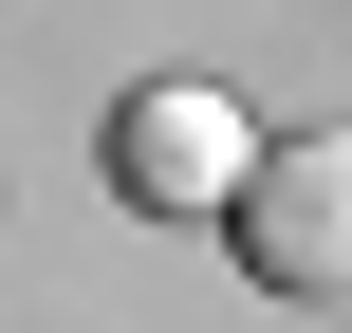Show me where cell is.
Returning a JSON list of instances; mask_svg holds the SVG:
<instances>
[{"instance_id": "6da1fadb", "label": "cell", "mask_w": 352, "mask_h": 333, "mask_svg": "<svg viewBox=\"0 0 352 333\" xmlns=\"http://www.w3.org/2000/svg\"><path fill=\"white\" fill-rule=\"evenodd\" d=\"M241 260H260V297H352V130H297V148H260V185H241Z\"/></svg>"}, {"instance_id": "7a4b0ae2", "label": "cell", "mask_w": 352, "mask_h": 333, "mask_svg": "<svg viewBox=\"0 0 352 333\" xmlns=\"http://www.w3.org/2000/svg\"><path fill=\"white\" fill-rule=\"evenodd\" d=\"M111 185H130V204H186V222H204V204L241 222L260 148H241V111H223V93H186V74H167V93H130V111H111Z\"/></svg>"}]
</instances>
